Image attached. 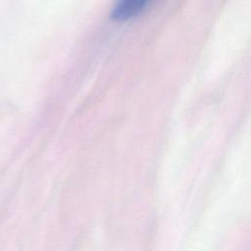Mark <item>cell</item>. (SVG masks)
Listing matches in <instances>:
<instances>
[{"label":"cell","instance_id":"obj_1","mask_svg":"<svg viewBox=\"0 0 251 251\" xmlns=\"http://www.w3.org/2000/svg\"><path fill=\"white\" fill-rule=\"evenodd\" d=\"M150 2V0H117L111 12L113 20L127 21L137 16Z\"/></svg>","mask_w":251,"mask_h":251}]
</instances>
